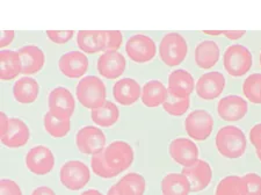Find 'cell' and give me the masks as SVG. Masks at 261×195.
Returning a JSON list of instances; mask_svg holds the SVG:
<instances>
[{"mask_svg":"<svg viewBox=\"0 0 261 195\" xmlns=\"http://www.w3.org/2000/svg\"><path fill=\"white\" fill-rule=\"evenodd\" d=\"M214 118L204 109H196L189 113L185 120V130L189 137L194 141H205L213 133Z\"/></svg>","mask_w":261,"mask_h":195,"instance_id":"obj_8","label":"cell"},{"mask_svg":"<svg viewBox=\"0 0 261 195\" xmlns=\"http://www.w3.org/2000/svg\"><path fill=\"white\" fill-rule=\"evenodd\" d=\"M81 195H102L101 194L98 189H88V190H85V192L82 193Z\"/></svg>","mask_w":261,"mask_h":195,"instance_id":"obj_44","label":"cell"},{"mask_svg":"<svg viewBox=\"0 0 261 195\" xmlns=\"http://www.w3.org/2000/svg\"><path fill=\"white\" fill-rule=\"evenodd\" d=\"M18 54L21 63V74L26 76L35 75L43 69L45 56L43 50L37 45L28 44L21 46Z\"/></svg>","mask_w":261,"mask_h":195,"instance_id":"obj_18","label":"cell"},{"mask_svg":"<svg viewBox=\"0 0 261 195\" xmlns=\"http://www.w3.org/2000/svg\"><path fill=\"white\" fill-rule=\"evenodd\" d=\"M91 118L96 126L103 127V128H109L114 126L120 118L119 107L112 101H106L100 107L92 109Z\"/></svg>","mask_w":261,"mask_h":195,"instance_id":"obj_27","label":"cell"},{"mask_svg":"<svg viewBox=\"0 0 261 195\" xmlns=\"http://www.w3.org/2000/svg\"><path fill=\"white\" fill-rule=\"evenodd\" d=\"M58 69L67 78L79 79L88 70V58L83 52H69L60 58Z\"/></svg>","mask_w":261,"mask_h":195,"instance_id":"obj_15","label":"cell"},{"mask_svg":"<svg viewBox=\"0 0 261 195\" xmlns=\"http://www.w3.org/2000/svg\"><path fill=\"white\" fill-rule=\"evenodd\" d=\"M192 192L186 176L182 173H168L162 180L163 195H189Z\"/></svg>","mask_w":261,"mask_h":195,"instance_id":"obj_26","label":"cell"},{"mask_svg":"<svg viewBox=\"0 0 261 195\" xmlns=\"http://www.w3.org/2000/svg\"><path fill=\"white\" fill-rule=\"evenodd\" d=\"M181 173L186 176L192 192L195 193L207 188L213 179V169L209 163L203 159H199L191 167H184Z\"/></svg>","mask_w":261,"mask_h":195,"instance_id":"obj_17","label":"cell"},{"mask_svg":"<svg viewBox=\"0 0 261 195\" xmlns=\"http://www.w3.org/2000/svg\"><path fill=\"white\" fill-rule=\"evenodd\" d=\"M214 195H242L241 177L228 176L218 182Z\"/></svg>","mask_w":261,"mask_h":195,"instance_id":"obj_33","label":"cell"},{"mask_svg":"<svg viewBox=\"0 0 261 195\" xmlns=\"http://www.w3.org/2000/svg\"><path fill=\"white\" fill-rule=\"evenodd\" d=\"M195 88L193 76L187 70L178 69L172 71L168 76V94L179 99L189 98Z\"/></svg>","mask_w":261,"mask_h":195,"instance_id":"obj_19","label":"cell"},{"mask_svg":"<svg viewBox=\"0 0 261 195\" xmlns=\"http://www.w3.org/2000/svg\"><path fill=\"white\" fill-rule=\"evenodd\" d=\"M77 44L84 54L106 52L107 33L105 31H81L77 34Z\"/></svg>","mask_w":261,"mask_h":195,"instance_id":"obj_22","label":"cell"},{"mask_svg":"<svg viewBox=\"0 0 261 195\" xmlns=\"http://www.w3.org/2000/svg\"><path fill=\"white\" fill-rule=\"evenodd\" d=\"M127 62L119 52H105L98 58L96 69L101 77L106 79H117L124 74Z\"/></svg>","mask_w":261,"mask_h":195,"instance_id":"obj_14","label":"cell"},{"mask_svg":"<svg viewBox=\"0 0 261 195\" xmlns=\"http://www.w3.org/2000/svg\"><path fill=\"white\" fill-rule=\"evenodd\" d=\"M8 126H10V117L5 113H0V138L5 136Z\"/></svg>","mask_w":261,"mask_h":195,"instance_id":"obj_40","label":"cell"},{"mask_svg":"<svg viewBox=\"0 0 261 195\" xmlns=\"http://www.w3.org/2000/svg\"><path fill=\"white\" fill-rule=\"evenodd\" d=\"M248 111L247 101L239 95H226L218 101L217 113L222 120L236 122L245 117Z\"/></svg>","mask_w":261,"mask_h":195,"instance_id":"obj_16","label":"cell"},{"mask_svg":"<svg viewBox=\"0 0 261 195\" xmlns=\"http://www.w3.org/2000/svg\"><path fill=\"white\" fill-rule=\"evenodd\" d=\"M142 95L141 85L133 78H122L114 84L113 96L117 104L132 106L140 100Z\"/></svg>","mask_w":261,"mask_h":195,"instance_id":"obj_20","label":"cell"},{"mask_svg":"<svg viewBox=\"0 0 261 195\" xmlns=\"http://www.w3.org/2000/svg\"><path fill=\"white\" fill-rule=\"evenodd\" d=\"M107 195H120L119 190H117L116 185H113V186H111V187H109Z\"/></svg>","mask_w":261,"mask_h":195,"instance_id":"obj_43","label":"cell"},{"mask_svg":"<svg viewBox=\"0 0 261 195\" xmlns=\"http://www.w3.org/2000/svg\"><path fill=\"white\" fill-rule=\"evenodd\" d=\"M171 158L182 167H191L199 160V147L185 137H178L171 142L168 148Z\"/></svg>","mask_w":261,"mask_h":195,"instance_id":"obj_11","label":"cell"},{"mask_svg":"<svg viewBox=\"0 0 261 195\" xmlns=\"http://www.w3.org/2000/svg\"><path fill=\"white\" fill-rule=\"evenodd\" d=\"M0 195H22V190L14 180L2 179L0 181Z\"/></svg>","mask_w":261,"mask_h":195,"instance_id":"obj_37","label":"cell"},{"mask_svg":"<svg viewBox=\"0 0 261 195\" xmlns=\"http://www.w3.org/2000/svg\"><path fill=\"white\" fill-rule=\"evenodd\" d=\"M13 96L19 104L28 105L35 103L40 94V85L34 78L22 77L13 85Z\"/></svg>","mask_w":261,"mask_h":195,"instance_id":"obj_24","label":"cell"},{"mask_svg":"<svg viewBox=\"0 0 261 195\" xmlns=\"http://www.w3.org/2000/svg\"><path fill=\"white\" fill-rule=\"evenodd\" d=\"M245 31H223L224 36L228 37L231 41H236L242 39V37L245 35Z\"/></svg>","mask_w":261,"mask_h":195,"instance_id":"obj_41","label":"cell"},{"mask_svg":"<svg viewBox=\"0 0 261 195\" xmlns=\"http://www.w3.org/2000/svg\"><path fill=\"white\" fill-rule=\"evenodd\" d=\"M260 65H261V54H260Z\"/></svg>","mask_w":261,"mask_h":195,"instance_id":"obj_47","label":"cell"},{"mask_svg":"<svg viewBox=\"0 0 261 195\" xmlns=\"http://www.w3.org/2000/svg\"><path fill=\"white\" fill-rule=\"evenodd\" d=\"M26 167L35 176H45L53 171L55 166V156L53 151L45 145H37L27 152Z\"/></svg>","mask_w":261,"mask_h":195,"instance_id":"obj_10","label":"cell"},{"mask_svg":"<svg viewBox=\"0 0 261 195\" xmlns=\"http://www.w3.org/2000/svg\"><path fill=\"white\" fill-rule=\"evenodd\" d=\"M125 53L134 63L144 64L154 58L157 54V45L150 36L144 34H135L129 37L125 43Z\"/></svg>","mask_w":261,"mask_h":195,"instance_id":"obj_7","label":"cell"},{"mask_svg":"<svg viewBox=\"0 0 261 195\" xmlns=\"http://www.w3.org/2000/svg\"><path fill=\"white\" fill-rule=\"evenodd\" d=\"M215 145L223 157L237 159L245 154L247 139L241 128L236 126H225L217 131Z\"/></svg>","mask_w":261,"mask_h":195,"instance_id":"obj_2","label":"cell"},{"mask_svg":"<svg viewBox=\"0 0 261 195\" xmlns=\"http://www.w3.org/2000/svg\"><path fill=\"white\" fill-rule=\"evenodd\" d=\"M31 195H56L54 190L47 186H40L33 190Z\"/></svg>","mask_w":261,"mask_h":195,"instance_id":"obj_42","label":"cell"},{"mask_svg":"<svg viewBox=\"0 0 261 195\" xmlns=\"http://www.w3.org/2000/svg\"><path fill=\"white\" fill-rule=\"evenodd\" d=\"M31 138V130L22 120L18 117H10V126L7 133L2 139V143L7 148L16 149L24 147Z\"/></svg>","mask_w":261,"mask_h":195,"instance_id":"obj_21","label":"cell"},{"mask_svg":"<svg viewBox=\"0 0 261 195\" xmlns=\"http://www.w3.org/2000/svg\"><path fill=\"white\" fill-rule=\"evenodd\" d=\"M75 95L79 103L88 109H95L106 103V85L99 77L86 76L82 78L75 87Z\"/></svg>","mask_w":261,"mask_h":195,"instance_id":"obj_3","label":"cell"},{"mask_svg":"<svg viewBox=\"0 0 261 195\" xmlns=\"http://www.w3.org/2000/svg\"><path fill=\"white\" fill-rule=\"evenodd\" d=\"M253 65V56L246 46L232 44L226 48L223 55V66L232 77H243Z\"/></svg>","mask_w":261,"mask_h":195,"instance_id":"obj_5","label":"cell"},{"mask_svg":"<svg viewBox=\"0 0 261 195\" xmlns=\"http://www.w3.org/2000/svg\"><path fill=\"white\" fill-rule=\"evenodd\" d=\"M189 106H191V98L179 99V98L168 94L166 101L163 105V108L164 111L172 116H181L187 113Z\"/></svg>","mask_w":261,"mask_h":195,"instance_id":"obj_32","label":"cell"},{"mask_svg":"<svg viewBox=\"0 0 261 195\" xmlns=\"http://www.w3.org/2000/svg\"><path fill=\"white\" fill-rule=\"evenodd\" d=\"M243 92L252 104L261 105V74H252L244 80Z\"/></svg>","mask_w":261,"mask_h":195,"instance_id":"obj_31","label":"cell"},{"mask_svg":"<svg viewBox=\"0 0 261 195\" xmlns=\"http://www.w3.org/2000/svg\"><path fill=\"white\" fill-rule=\"evenodd\" d=\"M188 54V45L179 33H168L159 44V57L167 66H178Z\"/></svg>","mask_w":261,"mask_h":195,"instance_id":"obj_4","label":"cell"},{"mask_svg":"<svg viewBox=\"0 0 261 195\" xmlns=\"http://www.w3.org/2000/svg\"><path fill=\"white\" fill-rule=\"evenodd\" d=\"M203 33L207 34V35L217 36V35H221V34H223V31H204Z\"/></svg>","mask_w":261,"mask_h":195,"instance_id":"obj_45","label":"cell"},{"mask_svg":"<svg viewBox=\"0 0 261 195\" xmlns=\"http://www.w3.org/2000/svg\"><path fill=\"white\" fill-rule=\"evenodd\" d=\"M106 135L95 126H86L79 129L75 135V144L78 150L84 155L94 156L106 148Z\"/></svg>","mask_w":261,"mask_h":195,"instance_id":"obj_9","label":"cell"},{"mask_svg":"<svg viewBox=\"0 0 261 195\" xmlns=\"http://www.w3.org/2000/svg\"><path fill=\"white\" fill-rule=\"evenodd\" d=\"M14 32L13 31H4L2 34V39H0V46L2 48H6L10 45L14 40Z\"/></svg>","mask_w":261,"mask_h":195,"instance_id":"obj_39","label":"cell"},{"mask_svg":"<svg viewBox=\"0 0 261 195\" xmlns=\"http://www.w3.org/2000/svg\"><path fill=\"white\" fill-rule=\"evenodd\" d=\"M107 33V46L106 52H117L122 45L123 35L119 31H106Z\"/></svg>","mask_w":261,"mask_h":195,"instance_id":"obj_36","label":"cell"},{"mask_svg":"<svg viewBox=\"0 0 261 195\" xmlns=\"http://www.w3.org/2000/svg\"><path fill=\"white\" fill-rule=\"evenodd\" d=\"M220 55L221 50L216 42L213 40L202 41L195 48V64L202 70H209L220 61Z\"/></svg>","mask_w":261,"mask_h":195,"instance_id":"obj_23","label":"cell"},{"mask_svg":"<svg viewBox=\"0 0 261 195\" xmlns=\"http://www.w3.org/2000/svg\"><path fill=\"white\" fill-rule=\"evenodd\" d=\"M49 112L57 116L71 118L74 113L75 101L74 98L67 88L58 86L49 93L48 96Z\"/></svg>","mask_w":261,"mask_h":195,"instance_id":"obj_13","label":"cell"},{"mask_svg":"<svg viewBox=\"0 0 261 195\" xmlns=\"http://www.w3.org/2000/svg\"><path fill=\"white\" fill-rule=\"evenodd\" d=\"M47 37L56 44H65L72 40L73 31H47Z\"/></svg>","mask_w":261,"mask_h":195,"instance_id":"obj_35","label":"cell"},{"mask_svg":"<svg viewBox=\"0 0 261 195\" xmlns=\"http://www.w3.org/2000/svg\"><path fill=\"white\" fill-rule=\"evenodd\" d=\"M21 74V63L18 52L3 50L0 53V78L4 82L14 79Z\"/></svg>","mask_w":261,"mask_h":195,"instance_id":"obj_28","label":"cell"},{"mask_svg":"<svg viewBox=\"0 0 261 195\" xmlns=\"http://www.w3.org/2000/svg\"><path fill=\"white\" fill-rule=\"evenodd\" d=\"M242 195H261V176L250 172L241 177Z\"/></svg>","mask_w":261,"mask_h":195,"instance_id":"obj_34","label":"cell"},{"mask_svg":"<svg viewBox=\"0 0 261 195\" xmlns=\"http://www.w3.org/2000/svg\"><path fill=\"white\" fill-rule=\"evenodd\" d=\"M226 85L224 75L218 71H210L202 75L196 82V94L202 100H214L222 94Z\"/></svg>","mask_w":261,"mask_h":195,"instance_id":"obj_12","label":"cell"},{"mask_svg":"<svg viewBox=\"0 0 261 195\" xmlns=\"http://www.w3.org/2000/svg\"><path fill=\"white\" fill-rule=\"evenodd\" d=\"M168 96V90L161 80H150L142 87L141 100L149 108L164 105Z\"/></svg>","mask_w":261,"mask_h":195,"instance_id":"obj_25","label":"cell"},{"mask_svg":"<svg viewBox=\"0 0 261 195\" xmlns=\"http://www.w3.org/2000/svg\"><path fill=\"white\" fill-rule=\"evenodd\" d=\"M90 179V168L81 160H69L63 164L60 169L61 184L70 190L83 189Z\"/></svg>","mask_w":261,"mask_h":195,"instance_id":"obj_6","label":"cell"},{"mask_svg":"<svg viewBox=\"0 0 261 195\" xmlns=\"http://www.w3.org/2000/svg\"><path fill=\"white\" fill-rule=\"evenodd\" d=\"M248 136H250V141L252 145L255 148V150L261 151V124L252 127Z\"/></svg>","mask_w":261,"mask_h":195,"instance_id":"obj_38","label":"cell"},{"mask_svg":"<svg viewBox=\"0 0 261 195\" xmlns=\"http://www.w3.org/2000/svg\"><path fill=\"white\" fill-rule=\"evenodd\" d=\"M134 149L124 141H114L91 158V167L95 176L112 179L127 171L134 162Z\"/></svg>","mask_w":261,"mask_h":195,"instance_id":"obj_1","label":"cell"},{"mask_svg":"<svg viewBox=\"0 0 261 195\" xmlns=\"http://www.w3.org/2000/svg\"><path fill=\"white\" fill-rule=\"evenodd\" d=\"M44 129L54 138L65 137L71 130L70 118L57 116L51 112H47L43 117Z\"/></svg>","mask_w":261,"mask_h":195,"instance_id":"obj_30","label":"cell"},{"mask_svg":"<svg viewBox=\"0 0 261 195\" xmlns=\"http://www.w3.org/2000/svg\"><path fill=\"white\" fill-rule=\"evenodd\" d=\"M256 157H258L259 160L261 162V151H256Z\"/></svg>","mask_w":261,"mask_h":195,"instance_id":"obj_46","label":"cell"},{"mask_svg":"<svg viewBox=\"0 0 261 195\" xmlns=\"http://www.w3.org/2000/svg\"><path fill=\"white\" fill-rule=\"evenodd\" d=\"M116 187L120 195H144L145 179L140 173H128L116 182Z\"/></svg>","mask_w":261,"mask_h":195,"instance_id":"obj_29","label":"cell"}]
</instances>
